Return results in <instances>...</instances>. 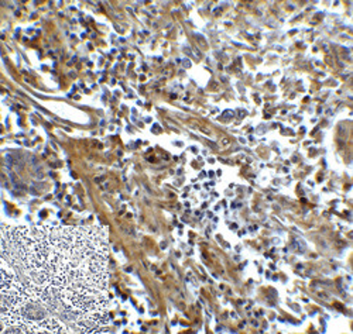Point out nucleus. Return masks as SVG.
Returning a JSON list of instances; mask_svg holds the SVG:
<instances>
[{"label":"nucleus","instance_id":"2","mask_svg":"<svg viewBox=\"0 0 353 334\" xmlns=\"http://www.w3.org/2000/svg\"><path fill=\"white\" fill-rule=\"evenodd\" d=\"M2 333H74L58 317L33 286L21 281L2 260Z\"/></svg>","mask_w":353,"mask_h":334},{"label":"nucleus","instance_id":"1","mask_svg":"<svg viewBox=\"0 0 353 334\" xmlns=\"http://www.w3.org/2000/svg\"><path fill=\"white\" fill-rule=\"evenodd\" d=\"M2 260L72 331H108L109 241L103 227H2Z\"/></svg>","mask_w":353,"mask_h":334}]
</instances>
